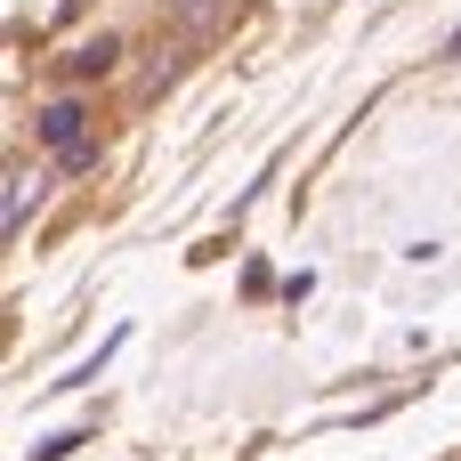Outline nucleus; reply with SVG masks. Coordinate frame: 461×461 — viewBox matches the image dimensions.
Masks as SVG:
<instances>
[{"label":"nucleus","instance_id":"obj_1","mask_svg":"<svg viewBox=\"0 0 461 461\" xmlns=\"http://www.w3.org/2000/svg\"><path fill=\"white\" fill-rule=\"evenodd\" d=\"M65 65H73V73H105V65H113V41H89V49H73Z\"/></svg>","mask_w":461,"mask_h":461},{"label":"nucleus","instance_id":"obj_2","mask_svg":"<svg viewBox=\"0 0 461 461\" xmlns=\"http://www.w3.org/2000/svg\"><path fill=\"white\" fill-rule=\"evenodd\" d=\"M446 57H461V32H454V41H446Z\"/></svg>","mask_w":461,"mask_h":461}]
</instances>
